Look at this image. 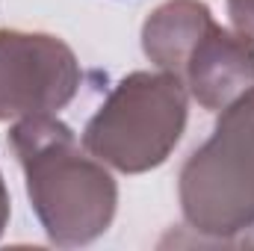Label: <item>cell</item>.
<instances>
[{
	"label": "cell",
	"mask_w": 254,
	"mask_h": 251,
	"mask_svg": "<svg viewBox=\"0 0 254 251\" xmlns=\"http://www.w3.org/2000/svg\"><path fill=\"white\" fill-rule=\"evenodd\" d=\"M30 207L54 246L77 249L104 237L119 210V184L98 157L80 148L57 116H30L9 127Z\"/></svg>",
	"instance_id": "1"
},
{
	"label": "cell",
	"mask_w": 254,
	"mask_h": 251,
	"mask_svg": "<svg viewBox=\"0 0 254 251\" xmlns=\"http://www.w3.org/2000/svg\"><path fill=\"white\" fill-rule=\"evenodd\" d=\"M190 116V92L172 71H130L83 130V148L122 175H145L169 160Z\"/></svg>",
	"instance_id": "2"
},
{
	"label": "cell",
	"mask_w": 254,
	"mask_h": 251,
	"mask_svg": "<svg viewBox=\"0 0 254 251\" xmlns=\"http://www.w3.org/2000/svg\"><path fill=\"white\" fill-rule=\"evenodd\" d=\"M178 198L201 237L225 243L254 225V89L219 113L213 136L190 154Z\"/></svg>",
	"instance_id": "3"
},
{
	"label": "cell",
	"mask_w": 254,
	"mask_h": 251,
	"mask_svg": "<svg viewBox=\"0 0 254 251\" xmlns=\"http://www.w3.org/2000/svg\"><path fill=\"white\" fill-rule=\"evenodd\" d=\"M83 83L77 54L60 36L0 30V122L54 116Z\"/></svg>",
	"instance_id": "4"
},
{
	"label": "cell",
	"mask_w": 254,
	"mask_h": 251,
	"mask_svg": "<svg viewBox=\"0 0 254 251\" xmlns=\"http://www.w3.org/2000/svg\"><path fill=\"white\" fill-rule=\"evenodd\" d=\"M178 77L198 107L222 113L254 89V36L237 27H219L213 18L192 45Z\"/></svg>",
	"instance_id": "5"
},
{
	"label": "cell",
	"mask_w": 254,
	"mask_h": 251,
	"mask_svg": "<svg viewBox=\"0 0 254 251\" xmlns=\"http://www.w3.org/2000/svg\"><path fill=\"white\" fill-rule=\"evenodd\" d=\"M213 21L204 0H166L142 24V51L160 71L181 74L192 45Z\"/></svg>",
	"instance_id": "6"
},
{
	"label": "cell",
	"mask_w": 254,
	"mask_h": 251,
	"mask_svg": "<svg viewBox=\"0 0 254 251\" xmlns=\"http://www.w3.org/2000/svg\"><path fill=\"white\" fill-rule=\"evenodd\" d=\"M228 15L237 30L254 36V0H228Z\"/></svg>",
	"instance_id": "7"
},
{
	"label": "cell",
	"mask_w": 254,
	"mask_h": 251,
	"mask_svg": "<svg viewBox=\"0 0 254 251\" xmlns=\"http://www.w3.org/2000/svg\"><path fill=\"white\" fill-rule=\"evenodd\" d=\"M9 213H12V204H9V189L3 184V175H0V237L9 225Z\"/></svg>",
	"instance_id": "8"
},
{
	"label": "cell",
	"mask_w": 254,
	"mask_h": 251,
	"mask_svg": "<svg viewBox=\"0 0 254 251\" xmlns=\"http://www.w3.org/2000/svg\"><path fill=\"white\" fill-rule=\"evenodd\" d=\"M249 231H254V225L249 228ZM243 243H246V246H254V234H252V237H243Z\"/></svg>",
	"instance_id": "9"
}]
</instances>
